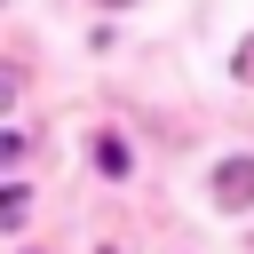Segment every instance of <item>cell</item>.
<instances>
[{"label": "cell", "mask_w": 254, "mask_h": 254, "mask_svg": "<svg viewBox=\"0 0 254 254\" xmlns=\"http://www.w3.org/2000/svg\"><path fill=\"white\" fill-rule=\"evenodd\" d=\"M95 167H103V175H127V143H119V135H95Z\"/></svg>", "instance_id": "2"}, {"label": "cell", "mask_w": 254, "mask_h": 254, "mask_svg": "<svg viewBox=\"0 0 254 254\" xmlns=\"http://www.w3.org/2000/svg\"><path fill=\"white\" fill-rule=\"evenodd\" d=\"M103 8H127V0H103Z\"/></svg>", "instance_id": "4"}, {"label": "cell", "mask_w": 254, "mask_h": 254, "mask_svg": "<svg viewBox=\"0 0 254 254\" xmlns=\"http://www.w3.org/2000/svg\"><path fill=\"white\" fill-rule=\"evenodd\" d=\"M214 206H222V214L254 206V159H222V167H214Z\"/></svg>", "instance_id": "1"}, {"label": "cell", "mask_w": 254, "mask_h": 254, "mask_svg": "<svg viewBox=\"0 0 254 254\" xmlns=\"http://www.w3.org/2000/svg\"><path fill=\"white\" fill-rule=\"evenodd\" d=\"M238 79H254V32L238 40Z\"/></svg>", "instance_id": "3"}]
</instances>
